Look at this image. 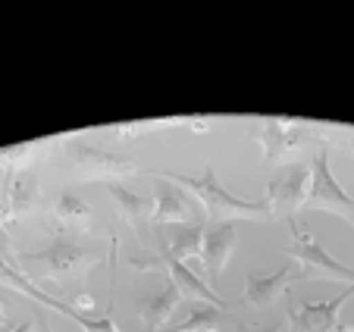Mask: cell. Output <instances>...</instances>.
<instances>
[{
    "mask_svg": "<svg viewBox=\"0 0 354 332\" xmlns=\"http://www.w3.org/2000/svg\"><path fill=\"white\" fill-rule=\"evenodd\" d=\"M308 182H310V166L304 160H292V163L279 166L276 176L270 179L267 188V207L273 216H292L295 210H301L304 194H308Z\"/></svg>",
    "mask_w": 354,
    "mask_h": 332,
    "instance_id": "5",
    "label": "cell"
},
{
    "mask_svg": "<svg viewBox=\"0 0 354 332\" xmlns=\"http://www.w3.org/2000/svg\"><path fill=\"white\" fill-rule=\"evenodd\" d=\"M0 282L3 286H10L13 292H19V295H26V298H32V301H38L41 307H54L57 313H63L66 320H73L75 326H82V332H120V326L113 323L110 317H85L82 311H75V307H69L66 301H60V298H54V295H47L44 288H38L28 276H22L19 270H16L13 264H10L7 257H0Z\"/></svg>",
    "mask_w": 354,
    "mask_h": 332,
    "instance_id": "4",
    "label": "cell"
},
{
    "mask_svg": "<svg viewBox=\"0 0 354 332\" xmlns=\"http://www.w3.org/2000/svg\"><path fill=\"white\" fill-rule=\"evenodd\" d=\"M354 295V288H345L342 295H335L333 301H320V304H298L292 307L288 320H292L295 332H339V313L345 307V301Z\"/></svg>",
    "mask_w": 354,
    "mask_h": 332,
    "instance_id": "10",
    "label": "cell"
},
{
    "mask_svg": "<svg viewBox=\"0 0 354 332\" xmlns=\"http://www.w3.org/2000/svg\"><path fill=\"white\" fill-rule=\"evenodd\" d=\"M176 304H179V292H176L173 286H167L163 292L151 295V298H141L138 313H141V320H145L147 332H157L160 326H167V320L173 317Z\"/></svg>",
    "mask_w": 354,
    "mask_h": 332,
    "instance_id": "15",
    "label": "cell"
},
{
    "mask_svg": "<svg viewBox=\"0 0 354 332\" xmlns=\"http://www.w3.org/2000/svg\"><path fill=\"white\" fill-rule=\"evenodd\" d=\"M94 260L97 257H94L88 248L75 245V241H69V239H57L54 245H47L44 251L28 254V264H38L50 279H54V276H73V273L91 266Z\"/></svg>",
    "mask_w": 354,
    "mask_h": 332,
    "instance_id": "8",
    "label": "cell"
},
{
    "mask_svg": "<svg viewBox=\"0 0 354 332\" xmlns=\"http://www.w3.org/2000/svg\"><path fill=\"white\" fill-rule=\"evenodd\" d=\"M151 223H154V226H167V223H188V226H194L192 207H188V198H185V192H182L179 185L160 179Z\"/></svg>",
    "mask_w": 354,
    "mask_h": 332,
    "instance_id": "13",
    "label": "cell"
},
{
    "mask_svg": "<svg viewBox=\"0 0 354 332\" xmlns=\"http://www.w3.org/2000/svg\"><path fill=\"white\" fill-rule=\"evenodd\" d=\"M235 323L229 317L226 307H216V304H198L173 332H226V326Z\"/></svg>",
    "mask_w": 354,
    "mask_h": 332,
    "instance_id": "16",
    "label": "cell"
},
{
    "mask_svg": "<svg viewBox=\"0 0 354 332\" xmlns=\"http://www.w3.org/2000/svg\"><path fill=\"white\" fill-rule=\"evenodd\" d=\"M38 326H41V329H44V332H50V326H47L44 320H38Z\"/></svg>",
    "mask_w": 354,
    "mask_h": 332,
    "instance_id": "22",
    "label": "cell"
},
{
    "mask_svg": "<svg viewBox=\"0 0 354 332\" xmlns=\"http://www.w3.org/2000/svg\"><path fill=\"white\" fill-rule=\"evenodd\" d=\"M138 266H145V270H151V266H163V270L169 273V286L179 292V298H188V301H198V304H216V307H226L220 301V295L214 292V288L207 286V282L201 279V276H194L192 270H188L185 264H179V260L173 257V254L167 251V245H163V251H160V257H154V260H145V264H138Z\"/></svg>",
    "mask_w": 354,
    "mask_h": 332,
    "instance_id": "7",
    "label": "cell"
},
{
    "mask_svg": "<svg viewBox=\"0 0 354 332\" xmlns=\"http://www.w3.org/2000/svg\"><path fill=\"white\" fill-rule=\"evenodd\" d=\"M232 248H235V223H214L204 241H201V264L207 270V279L216 282L226 270L229 257H232Z\"/></svg>",
    "mask_w": 354,
    "mask_h": 332,
    "instance_id": "12",
    "label": "cell"
},
{
    "mask_svg": "<svg viewBox=\"0 0 354 332\" xmlns=\"http://www.w3.org/2000/svg\"><path fill=\"white\" fill-rule=\"evenodd\" d=\"M298 279H301L298 266L286 257L273 273H263V276L251 273V276H248L245 279V301L254 307H267V304H273V301H279L282 295H286V288Z\"/></svg>",
    "mask_w": 354,
    "mask_h": 332,
    "instance_id": "11",
    "label": "cell"
},
{
    "mask_svg": "<svg viewBox=\"0 0 354 332\" xmlns=\"http://www.w3.org/2000/svg\"><path fill=\"white\" fill-rule=\"evenodd\" d=\"M308 166H310V182H308V194H304L301 210L339 213V216H345L348 223H354V194H348L345 188L335 182L326 147H317Z\"/></svg>",
    "mask_w": 354,
    "mask_h": 332,
    "instance_id": "3",
    "label": "cell"
},
{
    "mask_svg": "<svg viewBox=\"0 0 354 332\" xmlns=\"http://www.w3.org/2000/svg\"><path fill=\"white\" fill-rule=\"evenodd\" d=\"M263 154L270 160L276 157H292V154L304 151L310 145H320V135L308 126H298V122H286V120H267L263 129L257 132Z\"/></svg>",
    "mask_w": 354,
    "mask_h": 332,
    "instance_id": "6",
    "label": "cell"
},
{
    "mask_svg": "<svg viewBox=\"0 0 354 332\" xmlns=\"http://www.w3.org/2000/svg\"><path fill=\"white\" fill-rule=\"evenodd\" d=\"M75 157V166H79L82 179H100L104 185L113 182L116 176H132L138 173V166L132 160L120 157V154H110V151H100V147H88V145H79L73 151Z\"/></svg>",
    "mask_w": 354,
    "mask_h": 332,
    "instance_id": "9",
    "label": "cell"
},
{
    "mask_svg": "<svg viewBox=\"0 0 354 332\" xmlns=\"http://www.w3.org/2000/svg\"><path fill=\"white\" fill-rule=\"evenodd\" d=\"M292 229V245H288V260L298 266L301 279H329V282H345L348 288H354V266L335 260L308 229H301L295 219H288Z\"/></svg>",
    "mask_w": 354,
    "mask_h": 332,
    "instance_id": "2",
    "label": "cell"
},
{
    "mask_svg": "<svg viewBox=\"0 0 354 332\" xmlns=\"http://www.w3.org/2000/svg\"><path fill=\"white\" fill-rule=\"evenodd\" d=\"M201 241H204V226H185V229H179V235L173 239V245H167V251L173 254L179 264H185L188 266V260H194V257H201Z\"/></svg>",
    "mask_w": 354,
    "mask_h": 332,
    "instance_id": "17",
    "label": "cell"
},
{
    "mask_svg": "<svg viewBox=\"0 0 354 332\" xmlns=\"http://www.w3.org/2000/svg\"><path fill=\"white\" fill-rule=\"evenodd\" d=\"M3 323H7V313H3V307H0V329H3Z\"/></svg>",
    "mask_w": 354,
    "mask_h": 332,
    "instance_id": "21",
    "label": "cell"
},
{
    "mask_svg": "<svg viewBox=\"0 0 354 332\" xmlns=\"http://www.w3.org/2000/svg\"><path fill=\"white\" fill-rule=\"evenodd\" d=\"M232 332H279L276 326H263V329H251V326L245 323H232Z\"/></svg>",
    "mask_w": 354,
    "mask_h": 332,
    "instance_id": "19",
    "label": "cell"
},
{
    "mask_svg": "<svg viewBox=\"0 0 354 332\" xmlns=\"http://www.w3.org/2000/svg\"><path fill=\"white\" fill-rule=\"evenodd\" d=\"M104 188H107V192L116 198L122 216L129 219V226H132L135 232H141V226H145V223H151V216H154V201H145L138 192H132L129 185H120V182H107Z\"/></svg>",
    "mask_w": 354,
    "mask_h": 332,
    "instance_id": "14",
    "label": "cell"
},
{
    "mask_svg": "<svg viewBox=\"0 0 354 332\" xmlns=\"http://www.w3.org/2000/svg\"><path fill=\"white\" fill-rule=\"evenodd\" d=\"M57 216L79 223V219H88V216H91V207H88L85 201H79L75 194H63V198L57 201Z\"/></svg>",
    "mask_w": 354,
    "mask_h": 332,
    "instance_id": "18",
    "label": "cell"
},
{
    "mask_svg": "<svg viewBox=\"0 0 354 332\" xmlns=\"http://www.w3.org/2000/svg\"><path fill=\"white\" fill-rule=\"evenodd\" d=\"M167 179H173V185H179L182 192H188L207 213L210 223H235V219H270L267 201H245L239 194L226 192L223 182L216 179L214 169H204L201 176H185V173H160Z\"/></svg>",
    "mask_w": 354,
    "mask_h": 332,
    "instance_id": "1",
    "label": "cell"
},
{
    "mask_svg": "<svg viewBox=\"0 0 354 332\" xmlns=\"http://www.w3.org/2000/svg\"><path fill=\"white\" fill-rule=\"evenodd\" d=\"M10 332H35V320H26V323H19L16 329H10Z\"/></svg>",
    "mask_w": 354,
    "mask_h": 332,
    "instance_id": "20",
    "label": "cell"
}]
</instances>
